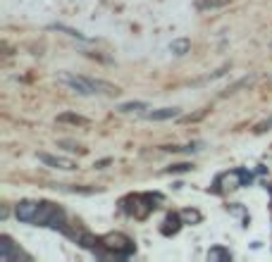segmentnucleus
<instances>
[{"mask_svg": "<svg viewBox=\"0 0 272 262\" xmlns=\"http://www.w3.org/2000/svg\"><path fill=\"white\" fill-rule=\"evenodd\" d=\"M38 160H41L43 165L53 167V169H74V162L67 158H55V155H48V152H38Z\"/></svg>", "mask_w": 272, "mask_h": 262, "instance_id": "423d86ee", "label": "nucleus"}, {"mask_svg": "<svg viewBox=\"0 0 272 262\" xmlns=\"http://www.w3.org/2000/svg\"><path fill=\"white\" fill-rule=\"evenodd\" d=\"M60 148H65V150H70V152H86L84 148L79 143H74V141H60Z\"/></svg>", "mask_w": 272, "mask_h": 262, "instance_id": "dca6fc26", "label": "nucleus"}, {"mask_svg": "<svg viewBox=\"0 0 272 262\" xmlns=\"http://www.w3.org/2000/svg\"><path fill=\"white\" fill-rule=\"evenodd\" d=\"M57 122H60V124L89 126V119H86V117H81V115H74V112H65V115H57Z\"/></svg>", "mask_w": 272, "mask_h": 262, "instance_id": "1a4fd4ad", "label": "nucleus"}, {"mask_svg": "<svg viewBox=\"0 0 272 262\" xmlns=\"http://www.w3.org/2000/svg\"><path fill=\"white\" fill-rule=\"evenodd\" d=\"M117 110H119V112H124V115H129V112L148 110V105H146V103H141V100H132V103H122Z\"/></svg>", "mask_w": 272, "mask_h": 262, "instance_id": "f8f14e48", "label": "nucleus"}, {"mask_svg": "<svg viewBox=\"0 0 272 262\" xmlns=\"http://www.w3.org/2000/svg\"><path fill=\"white\" fill-rule=\"evenodd\" d=\"M227 5V0H201L198 3V10H215V7H224Z\"/></svg>", "mask_w": 272, "mask_h": 262, "instance_id": "4468645a", "label": "nucleus"}, {"mask_svg": "<svg viewBox=\"0 0 272 262\" xmlns=\"http://www.w3.org/2000/svg\"><path fill=\"white\" fill-rule=\"evenodd\" d=\"M105 165H110V160H100V162H98V165H96V167H98V169H103V167H105Z\"/></svg>", "mask_w": 272, "mask_h": 262, "instance_id": "412c9836", "label": "nucleus"}, {"mask_svg": "<svg viewBox=\"0 0 272 262\" xmlns=\"http://www.w3.org/2000/svg\"><path fill=\"white\" fill-rule=\"evenodd\" d=\"M208 260H210V262H217V260L229 262V260H232V253H229L227 248H220V246H215V248H210V250H208Z\"/></svg>", "mask_w": 272, "mask_h": 262, "instance_id": "9d476101", "label": "nucleus"}, {"mask_svg": "<svg viewBox=\"0 0 272 262\" xmlns=\"http://www.w3.org/2000/svg\"><path fill=\"white\" fill-rule=\"evenodd\" d=\"M181 220H184V224H198L203 217L198 210H184V212H181Z\"/></svg>", "mask_w": 272, "mask_h": 262, "instance_id": "ddd939ff", "label": "nucleus"}, {"mask_svg": "<svg viewBox=\"0 0 272 262\" xmlns=\"http://www.w3.org/2000/svg\"><path fill=\"white\" fill-rule=\"evenodd\" d=\"M251 81H253V76H244L241 81H237L234 86H232V89H227V91H224V96H232V93H237L239 89H244V86H248Z\"/></svg>", "mask_w": 272, "mask_h": 262, "instance_id": "2eb2a0df", "label": "nucleus"}, {"mask_svg": "<svg viewBox=\"0 0 272 262\" xmlns=\"http://www.w3.org/2000/svg\"><path fill=\"white\" fill-rule=\"evenodd\" d=\"M19 257H27V260H31L29 255H24L22 250L14 248V243L10 236H0V260L3 262H12V260H19Z\"/></svg>", "mask_w": 272, "mask_h": 262, "instance_id": "20e7f679", "label": "nucleus"}, {"mask_svg": "<svg viewBox=\"0 0 272 262\" xmlns=\"http://www.w3.org/2000/svg\"><path fill=\"white\" fill-rule=\"evenodd\" d=\"M189 48H191V41H189V38H177V41L170 43V50H172L175 55H186Z\"/></svg>", "mask_w": 272, "mask_h": 262, "instance_id": "9b49d317", "label": "nucleus"}, {"mask_svg": "<svg viewBox=\"0 0 272 262\" xmlns=\"http://www.w3.org/2000/svg\"><path fill=\"white\" fill-rule=\"evenodd\" d=\"M267 126H272V117H270V119H267L265 124H260V126H258V129H256V131H265V129H267Z\"/></svg>", "mask_w": 272, "mask_h": 262, "instance_id": "aec40b11", "label": "nucleus"}, {"mask_svg": "<svg viewBox=\"0 0 272 262\" xmlns=\"http://www.w3.org/2000/svg\"><path fill=\"white\" fill-rule=\"evenodd\" d=\"M227 69H229V67L224 64V67H220V69H217V72H213V74H208V76H205V79H201V81H196V83H205V81H213V79H220V76H222L224 72H227Z\"/></svg>", "mask_w": 272, "mask_h": 262, "instance_id": "a211bd4d", "label": "nucleus"}, {"mask_svg": "<svg viewBox=\"0 0 272 262\" xmlns=\"http://www.w3.org/2000/svg\"><path fill=\"white\" fill-rule=\"evenodd\" d=\"M41 203H31V200H22L19 205L14 207V214L19 222H34L36 220V212H38Z\"/></svg>", "mask_w": 272, "mask_h": 262, "instance_id": "39448f33", "label": "nucleus"}, {"mask_svg": "<svg viewBox=\"0 0 272 262\" xmlns=\"http://www.w3.org/2000/svg\"><path fill=\"white\" fill-rule=\"evenodd\" d=\"M175 117H179V107H160V110L146 112V119H151V122H165V119Z\"/></svg>", "mask_w": 272, "mask_h": 262, "instance_id": "0eeeda50", "label": "nucleus"}, {"mask_svg": "<svg viewBox=\"0 0 272 262\" xmlns=\"http://www.w3.org/2000/svg\"><path fill=\"white\" fill-rule=\"evenodd\" d=\"M189 169H191V165H189V162H181V165H172L168 172H189Z\"/></svg>", "mask_w": 272, "mask_h": 262, "instance_id": "6ab92c4d", "label": "nucleus"}, {"mask_svg": "<svg viewBox=\"0 0 272 262\" xmlns=\"http://www.w3.org/2000/svg\"><path fill=\"white\" fill-rule=\"evenodd\" d=\"M50 29H57V31H65L67 36H74V38H84V34H79V31H74V29L70 27H62V24H53Z\"/></svg>", "mask_w": 272, "mask_h": 262, "instance_id": "f3484780", "label": "nucleus"}, {"mask_svg": "<svg viewBox=\"0 0 272 262\" xmlns=\"http://www.w3.org/2000/svg\"><path fill=\"white\" fill-rule=\"evenodd\" d=\"M100 246L105 248L108 255H115V257H129L134 250H136V246H134L132 238L124 236V234H119V231L103 236V238H100Z\"/></svg>", "mask_w": 272, "mask_h": 262, "instance_id": "f257e3e1", "label": "nucleus"}, {"mask_svg": "<svg viewBox=\"0 0 272 262\" xmlns=\"http://www.w3.org/2000/svg\"><path fill=\"white\" fill-rule=\"evenodd\" d=\"M57 79H60L65 86H70L72 91H77L79 96H93L89 76H77V74H70V72H62V74H57Z\"/></svg>", "mask_w": 272, "mask_h": 262, "instance_id": "7ed1b4c3", "label": "nucleus"}, {"mask_svg": "<svg viewBox=\"0 0 272 262\" xmlns=\"http://www.w3.org/2000/svg\"><path fill=\"white\" fill-rule=\"evenodd\" d=\"M162 224H165V227H162V234L170 236V234H177V231H179V227L184 224V220H181V214H168Z\"/></svg>", "mask_w": 272, "mask_h": 262, "instance_id": "6e6552de", "label": "nucleus"}, {"mask_svg": "<svg viewBox=\"0 0 272 262\" xmlns=\"http://www.w3.org/2000/svg\"><path fill=\"white\" fill-rule=\"evenodd\" d=\"M241 186H244V174H241V169H234V172L217 177L215 184H213V191L215 193H224V191H234V188H241Z\"/></svg>", "mask_w": 272, "mask_h": 262, "instance_id": "f03ea898", "label": "nucleus"}]
</instances>
